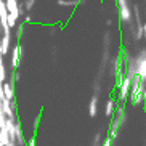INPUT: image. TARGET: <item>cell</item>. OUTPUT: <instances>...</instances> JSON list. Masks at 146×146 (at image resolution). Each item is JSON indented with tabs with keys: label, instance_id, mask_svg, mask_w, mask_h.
Wrapping results in <instances>:
<instances>
[{
	"label": "cell",
	"instance_id": "1",
	"mask_svg": "<svg viewBox=\"0 0 146 146\" xmlns=\"http://www.w3.org/2000/svg\"><path fill=\"white\" fill-rule=\"evenodd\" d=\"M135 69H137L138 77L146 82V50H143L141 55L135 60Z\"/></svg>",
	"mask_w": 146,
	"mask_h": 146
},
{
	"label": "cell",
	"instance_id": "2",
	"mask_svg": "<svg viewBox=\"0 0 146 146\" xmlns=\"http://www.w3.org/2000/svg\"><path fill=\"white\" fill-rule=\"evenodd\" d=\"M3 3H5V8H7L10 16H13L15 19H18V18L21 16L19 15V7H18V0H5Z\"/></svg>",
	"mask_w": 146,
	"mask_h": 146
},
{
	"label": "cell",
	"instance_id": "3",
	"mask_svg": "<svg viewBox=\"0 0 146 146\" xmlns=\"http://www.w3.org/2000/svg\"><path fill=\"white\" fill-rule=\"evenodd\" d=\"M21 58H23V47H21V43H16L13 48V52H11V66L15 68V71L19 66V60Z\"/></svg>",
	"mask_w": 146,
	"mask_h": 146
},
{
	"label": "cell",
	"instance_id": "4",
	"mask_svg": "<svg viewBox=\"0 0 146 146\" xmlns=\"http://www.w3.org/2000/svg\"><path fill=\"white\" fill-rule=\"evenodd\" d=\"M130 87H132V79L124 77V82L120 84V95H119L120 101H125V98L130 95Z\"/></svg>",
	"mask_w": 146,
	"mask_h": 146
},
{
	"label": "cell",
	"instance_id": "5",
	"mask_svg": "<svg viewBox=\"0 0 146 146\" xmlns=\"http://www.w3.org/2000/svg\"><path fill=\"white\" fill-rule=\"evenodd\" d=\"M2 93H3V98L5 100L13 101V98H15L13 84H11V82H3V84H2Z\"/></svg>",
	"mask_w": 146,
	"mask_h": 146
},
{
	"label": "cell",
	"instance_id": "6",
	"mask_svg": "<svg viewBox=\"0 0 146 146\" xmlns=\"http://www.w3.org/2000/svg\"><path fill=\"white\" fill-rule=\"evenodd\" d=\"M10 45H11V34H3V37L0 40V53H2V56L8 55Z\"/></svg>",
	"mask_w": 146,
	"mask_h": 146
},
{
	"label": "cell",
	"instance_id": "7",
	"mask_svg": "<svg viewBox=\"0 0 146 146\" xmlns=\"http://www.w3.org/2000/svg\"><path fill=\"white\" fill-rule=\"evenodd\" d=\"M96 109H98V95L95 93L90 100V104H88V114H90V117L96 116Z\"/></svg>",
	"mask_w": 146,
	"mask_h": 146
},
{
	"label": "cell",
	"instance_id": "8",
	"mask_svg": "<svg viewBox=\"0 0 146 146\" xmlns=\"http://www.w3.org/2000/svg\"><path fill=\"white\" fill-rule=\"evenodd\" d=\"M119 125H120L119 124V119H117V117H114V119H112V122H111V125H109V133H111V135H109V138H111V141L117 137V129H119Z\"/></svg>",
	"mask_w": 146,
	"mask_h": 146
},
{
	"label": "cell",
	"instance_id": "9",
	"mask_svg": "<svg viewBox=\"0 0 146 146\" xmlns=\"http://www.w3.org/2000/svg\"><path fill=\"white\" fill-rule=\"evenodd\" d=\"M119 15H120V21H130V18H132V13H130V8L129 5L127 7H122V8H119Z\"/></svg>",
	"mask_w": 146,
	"mask_h": 146
},
{
	"label": "cell",
	"instance_id": "10",
	"mask_svg": "<svg viewBox=\"0 0 146 146\" xmlns=\"http://www.w3.org/2000/svg\"><path fill=\"white\" fill-rule=\"evenodd\" d=\"M80 3H84V0H58L60 7H76Z\"/></svg>",
	"mask_w": 146,
	"mask_h": 146
},
{
	"label": "cell",
	"instance_id": "11",
	"mask_svg": "<svg viewBox=\"0 0 146 146\" xmlns=\"http://www.w3.org/2000/svg\"><path fill=\"white\" fill-rule=\"evenodd\" d=\"M112 111H114V101H112V100H108V103H106V111H104L106 117H111Z\"/></svg>",
	"mask_w": 146,
	"mask_h": 146
},
{
	"label": "cell",
	"instance_id": "12",
	"mask_svg": "<svg viewBox=\"0 0 146 146\" xmlns=\"http://www.w3.org/2000/svg\"><path fill=\"white\" fill-rule=\"evenodd\" d=\"M24 2H26V3H24V8L29 11V10H32V7L35 5V2H37V0H24Z\"/></svg>",
	"mask_w": 146,
	"mask_h": 146
},
{
	"label": "cell",
	"instance_id": "13",
	"mask_svg": "<svg viewBox=\"0 0 146 146\" xmlns=\"http://www.w3.org/2000/svg\"><path fill=\"white\" fill-rule=\"evenodd\" d=\"M23 34H24V26H18V32H16V37H18V40H21V37H23Z\"/></svg>",
	"mask_w": 146,
	"mask_h": 146
},
{
	"label": "cell",
	"instance_id": "14",
	"mask_svg": "<svg viewBox=\"0 0 146 146\" xmlns=\"http://www.w3.org/2000/svg\"><path fill=\"white\" fill-rule=\"evenodd\" d=\"M18 80H19V72L15 71V72H13V82H18ZM13 82H11V84H13Z\"/></svg>",
	"mask_w": 146,
	"mask_h": 146
},
{
	"label": "cell",
	"instance_id": "15",
	"mask_svg": "<svg viewBox=\"0 0 146 146\" xmlns=\"http://www.w3.org/2000/svg\"><path fill=\"white\" fill-rule=\"evenodd\" d=\"M26 145H27V146H35V140H34V138H31V140L26 143Z\"/></svg>",
	"mask_w": 146,
	"mask_h": 146
},
{
	"label": "cell",
	"instance_id": "16",
	"mask_svg": "<svg viewBox=\"0 0 146 146\" xmlns=\"http://www.w3.org/2000/svg\"><path fill=\"white\" fill-rule=\"evenodd\" d=\"M32 21V18L29 16V15H26V16H24V23H31Z\"/></svg>",
	"mask_w": 146,
	"mask_h": 146
},
{
	"label": "cell",
	"instance_id": "17",
	"mask_svg": "<svg viewBox=\"0 0 146 146\" xmlns=\"http://www.w3.org/2000/svg\"><path fill=\"white\" fill-rule=\"evenodd\" d=\"M143 37L146 39V23H143Z\"/></svg>",
	"mask_w": 146,
	"mask_h": 146
},
{
	"label": "cell",
	"instance_id": "18",
	"mask_svg": "<svg viewBox=\"0 0 146 146\" xmlns=\"http://www.w3.org/2000/svg\"><path fill=\"white\" fill-rule=\"evenodd\" d=\"M7 146H15V143H8V145H7Z\"/></svg>",
	"mask_w": 146,
	"mask_h": 146
},
{
	"label": "cell",
	"instance_id": "19",
	"mask_svg": "<svg viewBox=\"0 0 146 146\" xmlns=\"http://www.w3.org/2000/svg\"><path fill=\"white\" fill-rule=\"evenodd\" d=\"M0 146H3V145H2V141H0Z\"/></svg>",
	"mask_w": 146,
	"mask_h": 146
},
{
	"label": "cell",
	"instance_id": "20",
	"mask_svg": "<svg viewBox=\"0 0 146 146\" xmlns=\"http://www.w3.org/2000/svg\"><path fill=\"white\" fill-rule=\"evenodd\" d=\"M145 96H146V92H145Z\"/></svg>",
	"mask_w": 146,
	"mask_h": 146
}]
</instances>
